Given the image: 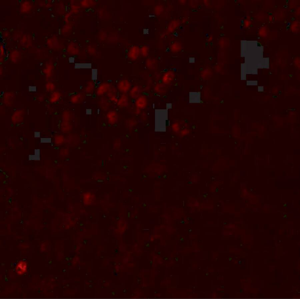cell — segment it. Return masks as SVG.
Wrapping results in <instances>:
<instances>
[{
    "label": "cell",
    "instance_id": "cell-7",
    "mask_svg": "<svg viewBox=\"0 0 300 299\" xmlns=\"http://www.w3.org/2000/svg\"><path fill=\"white\" fill-rule=\"evenodd\" d=\"M141 56L140 48L137 46H133L129 49L127 56L130 60L135 61Z\"/></svg>",
    "mask_w": 300,
    "mask_h": 299
},
{
    "label": "cell",
    "instance_id": "cell-16",
    "mask_svg": "<svg viewBox=\"0 0 300 299\" xmlns=\"http://www.w3.org/2000/svg\"><path fill=\"white\" fill-rule=\"evenodd\" d=\"M15 95L12 92H7L3 94V103L7 106L10 107L13 104L15 99Z\"/></svg>",
    "mask_w": 300,
    "mask_h": 299
},
{
    "label": "cell",
    "instance_id": "cell-29",
    "mask_svg": "<svg viewBox=\"0 0 300 299\" xmlns=\"http://www.w3.org/2000/svg\"><path fill=\"white\" fill-rule=\"evenodd\" d=\"M46 91L49 93H52L55 90L56 86L53 82L49 81L46 83L45 85Z\"/></svg>",
    "mask_w": 300,
    "mask_h": 299
},
{
    "label": "cell",
    "instance_id": "cell-38",
    "mask_svg": "<svg viewBox=\"0 0 300 299\" xmlns=\"http://www.w3.org/2000/svg\"><path fill=\"white\" fill-rule=\"evenodd\" d=\"M37 99L39 102H43L45 100L44 96L43 95H40L38 96Z\"/></svg>",
    "mask_w": 300,
    "mask_h": 299
},
{
    "label": "cell",
    "instance_id": "cell-9",
    "mask_svg": "<svg viewBox=\"0 0 300 299\" xmlns=\"http://www.w3.org/2000/svg\"><path fill=\"white\" fill-rule=\"evenodd\" d=\"M107 122L110 125H114L118 120V115L116 110L109 109L106 115Z\"/></svg>",
    "mask_w": 300,
    "mask_h": 299
},
{
    "label": "cell",
    "instance_id": "cell-24",
    "mask_svg": "<svg viewBox=\"0 0 300 299\" xmlns=\"http://www.w3.org/2000/svg\"><path fill=\"white\" fill-rule=\"evenodd\" d=\"M47 45L51 49L58 48V46L60 45L58 39L54 36L49 38L47 40Z\"/></svg>",
    "mask_w": 300,
    "mask_h": 299
},
{
    "label": "cell",
    "instance_id": "cell-36",
    "mask_svg": "<svg viewBox=\"0 0 300 299\" xmlns=\"http://www.w3.org/2000/svg\"><path fill=\"white\" fill-rule=\"evenodd\" d=\"M163 11L164 8L161 5L156 6L155 8V13L157 15H160L163 12Z\"/></svg>",
    "mask_w": 300,
    "mask_h": 299
},
{
    "label": "cell",
    "instance_id": "cell-39",
    "mask_svg": "<svg viewBox=\"0 0 300 299\" xmlns=\"http://www.w3.org/2000/svg\"><path fill=\"white\" fill-rule=\"evenodd\" d=\"M2 35L3 38L4 39H7L9 37L10 35V33L8 31H5L3 32Z\"/></svg>",
    "mask_w": 300,
    "mask_h": 299
},
{
    "label": "cell",
    "instance_id": "cell-32",
    "mask_svg": "<svg viewBox=\"0 0 300 299\" xmlns=\"http://www.w3.org/2000/svg\"><path fill=\"white\" fill-rule=\"evenodd\" d=\"M71 118V113L66 110L63 113L62 115V119L63 121L66 122H70Z\"/></svg>",
    "mask_w": 300,
    "mask_h": 299
},
{
    "label": "cell",
    "instance_id": "cell-4",
    "mask_svg": "<svg viewBox=\"0 0 300 299\" xmlns=\"http://www.w3.org/2000/svg\"><path fill=\"white\" fill-rule=\"evenodd\" d=\"M131 100V99L129 97L128 94H120L116 105L118 107L120 108H128L130 107Z\"/></svg>",
    "mask_w": 300,
    "mask_h": 299
},
{
    "label": "cell",
    "instance_id": "cell-18",
    "mask_svg": "<svg viewBox=\"0 0 300 299\" xmlns=\"http://www.w3.org/2000/svg\"><path fill=\"white\" fill-rule=\"evenodd\" d=\"M99 98L98 101L99 107L104 111H108L112 104L106 96Z\"/></svg>",
    "mask_w": 300,
    "mask_h": 299
},
{
    "label": "cell",
    "instance_id": "cell-40",
    "mask_svg": "<svg viewBox=\"0 0 300 299\" xmlns=\"http://www.w3.org/2000/svg\"><path fill=\"white\" fill-rule=\"evenodd\" d=\"M51 2V1H48V2L47 3H45V6L46 7L49 8L52 7V4Z\"/></svg>",
    "mask_w": 300,
    "mask_h": 299
},
{
    "label": "cell",
    "instance_id": "cell-2",
    "mask_svg": "<svg viewBox=\"0 0 300 299\" xmlns=\"http://www.w3.org/2000/svg\"><path fill=\"white\" fill-rule=\"evenodd\" d=\"M113 85V84L107 81L100 83L96 86L95 94L99 98L106 96Z\"/></svg>",
    "mask_w": 300,
    "mask_h": 299
},
{
    "label": "cell",
    "instance_id": "cell-19",
    "mask_svg": "<svg viewBox=\"0 0 300 299\" xmlns=\"http://www.w3.org/2000/svg\"><path fill=\"white\" fill-rule=\"evenodd\" d=\"M32 38L30 35L25 34L22 35L20 41V45L22 47L28 48L32 44Z\"/></svg>",
    "mask_w": 300,
    "mask_h": 299
},
{
    "label": "cell",
    "instance_id": "cell-27",
    "mask_svg": "<svg viewBox=\"0 0 300 299\" xmlns=\"http://www.w3.org/2000/svg\"><path fill=\"white\" fill-rule=\"evenodd\" d=\"M182 48V44L178 42H175L170 46L171 51L173 53H177L181 51Z\"/></svg>",
    "mask_w": 300,
    "mask_h": 299
},
{
    "label": "cell",
    "instance_id": "cell-25",
    "mask_svg": "<svg viewBox=\"0 0 300 299\" xmlns=\"http://www.w3.org/2000/svg\"><path fill=\"white\" fill-rule=\"evenodd\" d=\"M146 67L149 70H153L157 66V62L156 60L153 58H147L145 62Z\"/></svg>",
    "mask_w": 300,
    "mask_h": 299
},
{
    "label": "cell",
    "instance_id": "cell-5",
    "mask_svg": "<svg viewBox=\"0 0 300 299\" xmlns=\"http://www.w3.org/2000/svg\"><path fill=\"white\" fill-rule=\"evenodd\" d=\"M175 73L172 70L165 71L161 75L160 81L168 86L171 84L175 78Z\"/></svg>",
    "mask_w": 300,
    "mask_h": 299
},
{
    "label": "cell",
    "instance_id": "cell-23",
    "mask_svg": "<svg viewBox=\"0 0 300 299\" xmlns=\"http://www.w3.org/2000/svg\"><path fill=\"white\" fill-rule=\"evenodd\" d=\"M180 24H181V22L177 20H174L170 22L167 28V31L168 33H173L178 29Z\"/></svg>",
    "mask_w": 300,
    "mask_h": 299
},
{
    "label": "cell",
    "instance_id": "cell-11",
    "mask_svg": "<svg viewBox=\"0 0 300 299\" xmlns=\"http://www.w3.org/2000/svg\"><path fill=\"white\" fill-rule=\"evenodd\" d=\"M168 86L161 81L157 82L154 87V90L155 94L159 95H164L167 94Z\"/></svg>",
    "mask_w": 300,
    "mask_h": 299
},
{
    "label": "cell",
    "instance_id": "cell-12",
    "mask_svg": "<svg viewBox=\"0 0 300 299\" xmlns=\"http://www.w3.org/2000/svg\"><path fill=\"white\" fill-rule=\"evenodd\" d=\"M54 66L52 61H49L46 63L43 70V72L46 79H49L53 75Z\"/></svg>",
    "mask_w": 300,
    "mask_h": 299
},
{
    "label": "cell",
    "instance_id": "cell-42",
    "mask_svg": "<svg viewBox=\"0 0 300 299\" xmlns=\"http://www.w3.org/2000/svg\"><path fill=\"white\" fill-rule=\"evenodd\" d=\"M187 18L186 17L183 18L182 20V22L183 23H185L187 22Z\"/></svg>",
    "mask_w": 300,
    "mask_h": 299
},
{
    "label": "cell",
    "instance_id": "cell-37",
    "mask_svg": "<svg viewBox=\"0 0 300 299\" xmlns=\"http://www.w3.org/2000/svg\"><path fill=\"white\" fill-rule=\"evenodd\" d=\"M87 52L90 54L94 55L96 53V49L93 46H90L87 48Z\"/></svg>",
    "mask_w": 300,
    "mask_h": 299
},
{
    "label": "cell",
    "instance_id": "cell-3",
    "mask_svg": "<svg viewBox=\"0 0 300 299\" xmlns=\"http://www.w3.org/2000/svg\"><path fill=\"white\" fill-rule=\"evenodd\" d=\"M149 104L148 99L146 95L142 94L134 100V105L135 108L142 110L148 107Z\"/></svg>",
    "mask_w": 300,
    "mask_h": 299
},
{
    "label": "cell",
    "instance_id": "cell-34",
    "mask_svg": "<svg viewBox=\"0 0 300 299\" xmlns=\"http://www.w3.org/2000/svg\"><path fill=\"white\" fill-rule=\"evenodd\" d=\"M63 136L61 135H57L55 136L54 142L57 145H61L62 144L64 141Z\"/></svg>",
    "mask_w": 300,
    "mask_h": 299
},
{
    "label": "cell",
    "instance_id": "cell-30",
    "mask_svg": "<svg viewBox=\"0 0 300 299\" xmlns=\"http://www.w3.org/2000/svg\"><path fill=\"white\" fill-rule=\"evenodd\" d=\"M72 3H71V12L73 13H77L78 12H79L80 7H81L80 4H78L75 1H72Z\"/></svg>",
    "mask_w": 300,
    "mask_h": 299
},
{
    "label": "cell",
    "instance_id": "cell-13",
    "mask_svg": "<svg viewBox=\"0 0 300 299\" xmlns=\"http://www.w3.org/2000/svg\"><path fill=\"white\" fill-rule=\"evenodd\" d=\"M96 86L93 80H89L86 82L84 89L83 93L87 95H91L95 93Z\"/></svg>",
    "mask_w": 300,
    "mask_h": 299
},
{
    "label": "cell",
    "instance_id": "cell-26",
    "mask_svg": "<svg viewBox=\"0 0 300 299\" xmlns=\"http://www.w3.org/2000/svg\"><path fill=\"white\" fill-rule=\"evenodd\" d=\"M81 7L85 8H90L95 7L96 2L94 1H82L80 3Z\"/></svg>",
    "mask_w": 300,
    "mask_h": 299
},
{
    "label": "cell",
    "instance_id": "cell-45",
    "mask_svg": "<svg viewBox=\"0 0 300 299\" xmlns=\"http://www.w3.org/2000/svg\"><path fill=\"white\" fill-rule=\"evenodd\" d=\"M186 1H180V2L182 4H184L186 3Z\"/></svg>",
    "mask_w": 300,
    "mask_h": 299
},
{
    "label": "cell",
    "instance_id": "cell-41",
    "mask_svg": "<svg viewBox=\"0 0 300 299\" xmlns=\"http://www.w3.org/2000/svg\"><path fill=\"white\" fill-rule=\"evenodd\" d=\"M213 39V36L210 35L209 37V38L207 39V40L209 41V42H211Z\"/></svg>",
    "mask_w": 300,
    "mask_h": 299
},
{
    "label": "cell",
    "instance_id": "cell-6",
    "mask_svg": "<svg viewBox=\"0 0 300 299\" xmlns=\"http://www.w3.org/2000/svg\"><path fill=\"white\" fill-rule=\"evenodd\" d=\"M144 91V88L141 86L136 85H132L128 94L131 99L134 100L143 94Z\"/></svg>",
    "mask_w": 300,
    "mask_h": 299
},
{
    "label": "cell",
    "instance_id": "cell-15",
    "mask_svg": "<svg viewBox=\"0 0 300 299\" xmlns=\"http://www.w3.org/2000/svg\"><path fill=\"white\" fill-rule=\"evenodd\" d=\"M25 113L22 109L16 110L13 113L11 117V120L13 123L17 124L21 123L24 120Z\"/></svg>",
    "mask_w": 300,
    "mask_h": 299
},
{
    "label": "cell",
    "instance_id": "cell-35",
    "mask_svg": "<svg viewBox=\"0 0 300 299\" xmlns=\"http://www.w3.org/2000/svg\"><path fill=\"white\" fill-rule=\"evenodd\" d=\"M72 27L70 24H67V25H64L62 27V33L66 34H68L69 32H71Z\"/></svg>",
    "mask_w": 300,
    "mask_h": 299
},
{
    "label": "cell",
    "instance_id": "cell-8",
    "mask_svg": "<svg viewBox=\"0 0 300 299\" xmlns=\"http://www.w3.org/2000/svg\"><path fill=\"white\" fill-rule=\"evenodd\" d=\"M118 94L116 86L113 85L106 96L111 103L116 105L118 100Z\"/></svg>",
    "mask_w": 300,
    "mask_h": 299
},
{
    "label": "cell",
    "instance_id": "cell-10",
    "mask_svg": "<svg viewBox=\"0 0 300 299\" xmlns=\"http://www.w3.org/2000/svg\"><path fill=\"white\" fill-rule=\"evenodd\" d=\"M28 265L27 262L24 260L18 262L15 267V271L17 274L22 275L25 274L27 272Z\"/></svg>",
    "mask_w": 300,
    "mask_h": 299
},
{
    "label": "cell",
    "instance_id": "cell-28",
    "mask_svg": "<svg viewBox=\"0 0 300 299\" xmlns=\"http://www.w3.org/2000/svg\"><path fill=\"white\" fill-rule=\"evenodd\" d=\"M61 126V130L64 132L70 131L72 128V126L70 122L63 121Z\"/></svg>",
    "mask_w": 300,
    "mask_h": 299
},
{
    "label": "cell",
    "instance_id": "cell-22",
    "mask_svg": "<svg viewBox=\"0 0 300 299\" xmlns=\"http://www.w3.org/2000/svg\"><path fill=\"white\" fill-rule=\"evenodd\" d=\"M62 96V94L61 92L55 90L50 94L49 98V102L52 104L56 103L61 99Z\"/></svg>",
    "mask_w": 300,
    "mask_h": 299
},
{
    "label": "cell",
    "instance_id": "cell-44",
    "mask_svg": "<svg viewBox=\"0 0 300 299\" xmlns=\"http://www.w3.org/2000/svg\"><path fill=\"white\" fill-rule=\"evenodd\" d=\"M3 73V68L2 67H0V75H2V74Z\"/></svg>",
    "mask_w": 300,
    "mask_h": 299
},
{
    "label": "cell",
    "instance_id": "cell-14",
    "mask_svg": "<svg viewBox=\"0 0 300 299\" xmlns=\"http://www.w3.org/2000/svg\"><path fill=\"white\" fill-rule=\"evenodd\" d=\"M85 98L86 95L82 92L73 94L70 96V100L72 104H77L84 102Z\"/></svg>",
    "mask_w": 300,
    "mask_h": 299
},
{
    "label": "cell",
    "instance_id": "cell-21",
    "mask_svg": "<svg viewBox=\"0 0 300 299\" xmlns=\"http://www.w3.org/2000/svg\"><path fill=\"white\" fill-rule=\"evenodd\" d=\"M21 53L19 50H14L9 54V58L11 62L13 63L19 62L21 58Z\"/></svg>",
    "mask_w": 300,
    "mask_h": 299
},
{
    "label": "cell",
    "instance_id": "cell-31",
    "mask_svg": "<svg viewBox=\"0 0 300 299\" xmlns=\"http://www.w3.org/2000/svg\"><path fill=\"white\" fill-rule=\"evenodd\" d=\"M141 56L146 58L149 54V48L146 45L143 46L140 48Z\"/></svg>",
    "mask_w": 300,
    "mask_h": 299
},
{
    "label": "cell",
    "instance_id": "cell-1",
    "mask_svg": "<svg viewBox=\"0 0 300 299\" xmlns=\"http://www.w3.org/2000/svg\"><path fill=\"white\" fill-rule=\"evenodd\" d=\"M132 86L131 82L126 79H123L118 80L115 86L120 94H128Z\"/></svg>",
    "mask_w": 300,
    "mask_h": 299
},
{
    "label": "cell",
    "instance_id": "cell-43",
    "mask_svg": "<svg viewBox=\"0 0 300 299\" xmlns=\"http://www.w3.org/2000/svg\"><path fill=\"white\" fill-rule=\"evenodd\" d=\"M204 4L206 6H208L209 5L210 3L208 1H204Z\"/></svg>",
    "mask_w": 300,
    "mask_h": 299
},
{
    "label": "cell",
    "instance_id": "cell-33",
    "mask_svg": "<svg viewBox=\"0 0 300 299\" xmlns=\"http://www.w3.org/2000/svg\"><path fill=\"white\" fill-rule=\"evenodd\" d=\"M6 55V50L4 46L1 44L0 45V62H2L5 59Z\"/></svg>",
    "mask_w": 300,
    "mask_h": 299
},
{
    "label": "cell",
    "instance_id": "cell-20",
    "mask_svg": "<svg viewBox=\"0 0 300 299\" xmlns=\"http://www.w3.org/2000/svg\"><path fill=\"white\" fill-rule=\"evenodd\" d=\"M80 48L75 43H71L67 46V52L71 56H75L79 54Z\"/></svg>",
    "mask_w": 300,
    "mask_h": 299
},
{
    "label": "cell",
    "instance_id": "cell-17",
    "mask_svg": "<svg viewBox=\"0 0 300 299\" xmlns=\"http://www.w3.org/2000/svg\"><path fill=\"white\" fill-rule=\"evenodd\" d=\"M33 7V3L30 1H25L21 3L20 11L23 14H26L31 11Z\"/></svg>",
    "mask_w": 300,
    "mask_h": 299
}]
</instances>
